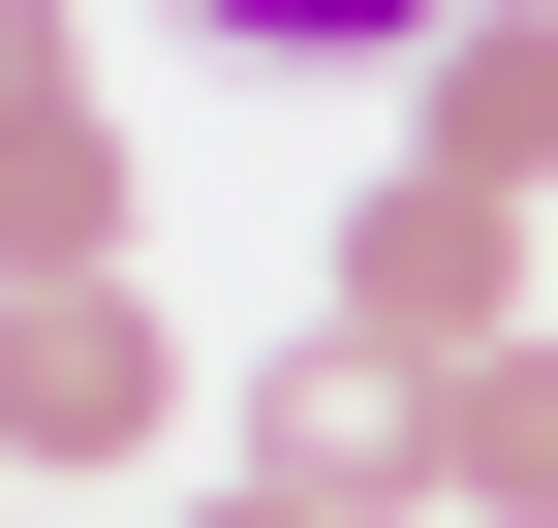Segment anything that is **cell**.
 <instances>
[{
	"label": "cell",
	"mask_w": 558,
	"mask_h": 528,
	"mask_svg": "<svg viewBox=\"0 0 558 528\" xmlns=\"http://www.w3.org/2000/svg\"><path fill=\"white\" fill-rule=\"evenodd\" d=\"M341 343H403V373H497V343H558V311H527V187L373 156V218H341Z\"/></svg>",
	"instance_id": "1"
},
{
	"label": "cell",
	"mask_w": 558,
	"mask_h": 528,
	"mask_svg": "<svg viewBox=\"0 0 558 528\" xmlns=\"http://www.w3.org/2000/svg\"><path fill=\"white\" fill-rule=\"evenodd\" d=\"M248 497H341V528H403V497H465V435H435V373H403V343H341V311H311V343L248 373Z\"/></svg>",
	"instance_id": "2"
},
{
	"label": "cell",
	"mask_w": 558,
	"mask_h": 528,
	"mask_svg": "<svg viewBox=\"0 0 558 528\" xmlns=\"http://www.w3.org/2000/svg\"><path fill=\"white\" fill-rule=\"evenodd\" d=\"M0 280H124V124L62 32H0Z\"/></svg>",
	"instance_id": "3"
},
{
	"label": "cell",
	"mask_w": 558,
	"mask_h": 528,
	"mask_svg": "<svg viewBox=\"0 0 558 528\" xmlns=\"http://www.w3.org/2000/svg\"><path fill=\"white\" fill-rule=\"evenodd\" d=\"M156 405H186V373H156V311H124V280H32V343H0V435H32V467H124Z\"/></svg>",
	"instance_id": "4"
},
{
	"label": "cell",
	"mask_w": 558,
	"mask_h": 528,
	"mask_svg": "<svg viewBox=\"0 0 558 528\" xmlns=\"http://www.w3.org/2000/svg\"><path fill=\"white\" fill-rule=\"evenodd\" d=\"M403 94H435L403 156H465V187H527V218H558V0H465V32L403 62Z\"/></svg>",
	"instance_id": "5"
},
{
	"label": "cell",
	"mask_w": 558,
	"mask_h": 528,
	"mask_svg": "<svg viewBox=\"0 0 558 528\" xmlns=\"http://www.w3.org/2000/svg\"><path fill=\"white\" fill-rule=\"evenodd\" d=\"M186 32H218V62H435L465 0H186Z\"/></svg>",
	"instance_id": "6"
},
{
	"label": "cell",
	"mask_w": 558,
	"mask_h": 528,
	"mask_svg": "<svg viewBox=\"0 0 558 528\" xmlns=\"http://www.w3.org/2000/svg\"><path fill=\"white\" fill-rule=\"evenodd\" d=\"M186 528H341V497H186Z\"/></svg>",
	"instance_id": "7"
}]
</instances>
